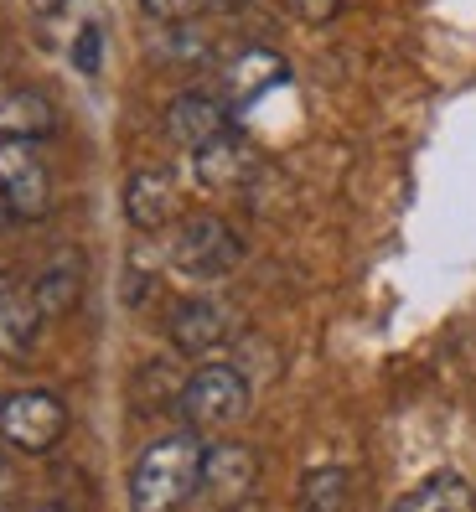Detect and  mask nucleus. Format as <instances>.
I'll use <instances>...</instances> for the list:
<instances>
[{
	"label": "nucleus",
	"mask_w": 476,
	"mask_h": 512,
	"mask_svg": "<svg viewBox=\"0 0 476 512\" xmlns=\"http://www.w3.org/2000/svg\"><path fill=\"white\" fill-rule=\"evenodd\" d=\"M202 456L207 445L197 430L161 435L156 445H145L130 466V507L135 512H176L187 507L202 487Z\"/></svg>",
	"instance_id": "nucleus-1"
},
{
	"label": "nucleus",
	"mask_w": 476,
	"mask_h": 512,
	"mask_svg": "<svg viewBox=\"0 0 476 512\" xmlns=\"http://www.w3.org/2000/svg\"><path fill=\"white\" fill-rule=\"evenodd\" d=\"M249 378H244V368H233V363H202L187 383H182V414H187V425L197 430V435H207V430H228V425H238V419L249 414Z\"/></svg>",
	"instance_id": "nucleus-2"
},
{
	"label": "nucleus",
	"mask_w": 476,
	"mask_h": 512,
	"mask_svg": "<svg viewBox=\"0 0 476 512\" xmlns=\"http://www.w3.org/2000/svg\"><path fill=\"white\" fill-rule=\"evenodd\" d=\"M68 435V404L47 388H21L0 399V440L21 456H47Z\"/></svg>",
	"instance_id": "nucleus-3"
},
{
	"label": "nucleus",
	"mask_w": 476,
	"mask_h": 512,
	"mask_svg": "<svg viewBox=\"0 0 476 512\" xmlns=\"http://www.w3.org/2000/svg\"><path fill=\"white\" fill-rule=\"evenodd\" d=\"M171 264L182 269V275H192V280H223V275H233V269L244 264V238H238L223 218L197 213V218H187L182 228H176Z\"/></svg>",
	"instance_id": "nucleus-4"
},
{
	"label": "nucleus",
	"mask_w": 476,
	"mask_h": 512,
	"mask_svg": "<svg viewBox=\"0 0 476 512\" xmlns=\"http://www.w3.org/2000/svg\"><path fill=\"white\" fill-rule=\"evenodd\" d=\"M0 197L16 223H42L52 207V171L37 140H0Z\"/></svg>",
	"instance_id": "nucleus-5"
},
{
	"label": "nucleus",
	"mask_w": 476,
	"mask_h": 512,
	"mask_svg": "<svg viewBox=\"0 0 476 512\" xmlns=\"http://www.w3.org/2000/svg\"><path fill=\"white\" fill-rule=\"evenodd\" d=\"M254 492H259V450L254 445H238V440L207 445L197 497L213 507V512H238V507L254 502Z\"/></svg>",
	"instance_id": "nucleus-6"
},
{
	"label": "nucleus",
	"mask_w": 476,
	"mask_h": 512,
	"mask_svg": "<svg viewBox=\"0 0 476 512\" xmlns=\"http://www.w3.org/2000/svg\"><path fill=\"white\" fill-rule=\"evenodd\" d=\"M233 311L213 295H197V300H182L171 311V347L182 357H213L233 342Z\"/></svg>",
	"instance_id": "nucleus-7"
},
{
	"label": "nucleus",
	"mask_w": 476,
	"mask_h": 512,
	"mask_svg": "<svg viewBox=\"0 0 476 512\" xmlns=\"http://www.w3.org/2000/svg\"><path fill=\"white\" fill-rule=\"evenodd\" d=\"M233 130V109L218 94H176L166 104V135L182 150H202Z\"/></svg>",
	"instance_id": "nucleus-8"
},
{
	"label": "nucleus",
	"mask_w": 476,
	"mask_h": 512,
	"mask_svg": "<svg viewBox=\"0 0 476 512\" xmlns=\"http://www.w3.org/2000/svg\"><path fill=\"white\" fill-rule=\"evenodd\" d=\"M290 78V63L280 52L270 47H244V52H233L228 63H223V104L228 109H244L254 104L259 94H270V88H280Z\"/></svg>",
	"instance_id": "nucleus-9"
},
{
	"label": "nucleus",
	"mask_w": 476,
	"mask_h": 512,
	"mask_svg": "<svg viewBox=\"0 0 476 512\" xmlns=\"http://www.w3.org/2000/svg\"><path fill=\"white\" fill-rule=\"evenodd\" d=\"M42 326H47V321H42V311H37L32 290L0 285V357H6V363H32Z\"/></svg>",
	"instance_id": "nucleus-10"
},
{
	"label": "nucleus",
	"mask_w": 476,
	"mask_h": 512,
	"mask_svg": "<svg viewBox=\"0 0 476 512\" xmlns=\"http://www.w3.org/2000/svg\"><path fill=\"white\" fill-rule=\"evenodd\" d=\"M192 171H197L202 187H244L249 171H254V145L238 130H228L213 145L192 150Z\"/></svg>",
	"instance_id": "nucleus-11"
},
{
	"label": "nucleus",
	"mask_w": 476,
	"mask_h": 512,
	"mask_svg": "<svg viewBox=\"0 0 476 512\" xmlns=\"http://www.w3.org/2000/svg\"><path fill=\"white\" fill-rule=\"evenodd\" d=\"M125 218L135 233H156L176 218V187L166 171H135L125 182Z\"/></svg>",
	"instance_id": "nucleus-12"
},
{
	"label": "nucleus",
	"mask_w": 476,
	"mask_h": 512,
	"mask_svg": "<svg viewBox=\"0 0 476 512\" xmlns=\"http://www.w3.org/2000/svg\"><path fill=\"white\" fill-rule=\"evenodd\" d=\"M57 130V104L42 88H6L0 94V140H47Z\"/></svg>",
	"instance_id": "nucleus-13"
},
{
	"label": "nucleus",
	"mask_w": 476,
	"mask_h": 512,
	"mask_svg": "<svg viewBox=\"0 0 476 512\" xmlns=\"http://www.w3.org/2000/svg\"><path fill=\"white\" fill-rule=\"evenodd\" d=\"M32 300H37L42 321L73 316L78 300H83V259H78V254H57L42 275L32 280Z\"/></svg>",
	"instance_id": "nucleus-14"
},
{
	"label": "nucleus",
	"mask_w": 476,
	"mask_h": 512,
	"mask_svg": "<svg viewBox=\"0 0 476 512\" xmlns=\"http://www.w3.org/2000/svg\"><path fill=\"white\" fill-rule=\"evenodd\" d=\"M394 512H476V487L461 471H435L394 502Z\"/></svg>",
	"instance_id": "nucleus-15"
},
{
	"label": "nucleus",
	"mask_w": 476,
	"mask_h": 512,
	"mask_svg": "<svg viewBox=\"0 0 476 512\" xmlns=\"http://www.w3.org/2000/svg\"><path fill=\"white\" fill-rule=\"evenodd\" d=\"M347 507V466H316L301 481V512H342Z\"/></svg>",
	"instance_id": "nucleus-16"
},
{
	"label": "nucleus",
	"mask_w": 476,
	"mask_h": 512,
	"mask_svg": "<svg viewBox=\"0 0 476 512\" xmlns=\"http://www.w3.org/2000/svg\"><path fill=\"white\" fill-rule=\"evenodd\" d=\"M233 6H244V0H140V11L151 21H161V26H192L202 16L233 11Z\"/></svg>",
	"instance_id": "nucleus-17"
},
{
	"label": "nucleus",
	"mask_w": 476,
	"mask_h": 512,
	"mask_svg": "<svg viewBox=\"0 0 476 512\" xmlns=\"http://www.w3.org/2000/svg\"><path fill=\"white\" fill-rule=\"evenodd\" d=\"M73 68L88 73V78L104 68V32H99V21H88L83 32L73 37Z\"/></svg>",
	"instance_id": "nucleus-18"
},
{
	"label": "nucleus",
	"mask_w": 476,
	"mask_h": 512,
	"mask_svg": "<svg viewBox=\"0 0 476 512\" xmlns=\"http://www.w3.org/2000/svg\"><path fill=\"white\" fill-rule=\"evenodd\" d=\"M285 6L301 21H311V26H326V21L342 16V0H285Z\"/></svg>",
	"instance_id": "nucleus-19"
},
{
	"label": "nucleus",
	"mask_w": 476,
	"mask_h": 512,
	"mask_svg": "<svg viewBox=\"0 0 476 512\" xmlns=\"http://www.w3.org/2000/svg\"><path fill=\"white\" fill-rule=\"evenodd\" d=\"M26 6H32V16H57L68 0H26Z\"/></svg>",
	"instance_id": "nucleus-20"
},
{
	"label": "nucleus",
	"mask_w": 476,
	"mask_h": 512,
	"mask_svg": "<svg viewBox=\"0 0 476 512\" xmlns=\"http://www.w3.org/2000/svg\"><path fill=\"white\" fill-rule=\"evenodd\" d=\"M6 218H11V213H6V197H0V223H6Z\"/></svg>",
	"instance_id": "nucleus-21"
},
{
	"label": "nucleus",
	"mask_w": 476,
	"mask_h": 512,
	"mask_svg": "<svg viewBox=\"0 0 476 512\" xmlns=\"http://www.w3.org/2000/svg\"><path fill=\"white\" fill-rule=\"evenodd\" d=\"M37 512H68V507H37Z\"/></svg>",
	"instance_id": "nucleus-22"
},
{
	"label": "nucleus",
	"mask_w": 476,
	"mask_h": 512,
	"mask_svg": "<svg viewBox=\"0 0 476 512\" xmlns=\"http://www.w3.org/2000/svg\"><path fill=\"white\" fill-rule=\"evenodd\" d=\"M0 512H6V507H0Z\"/></svg>",
	"instance_id": "nucleus-23"
}]
</instances>
